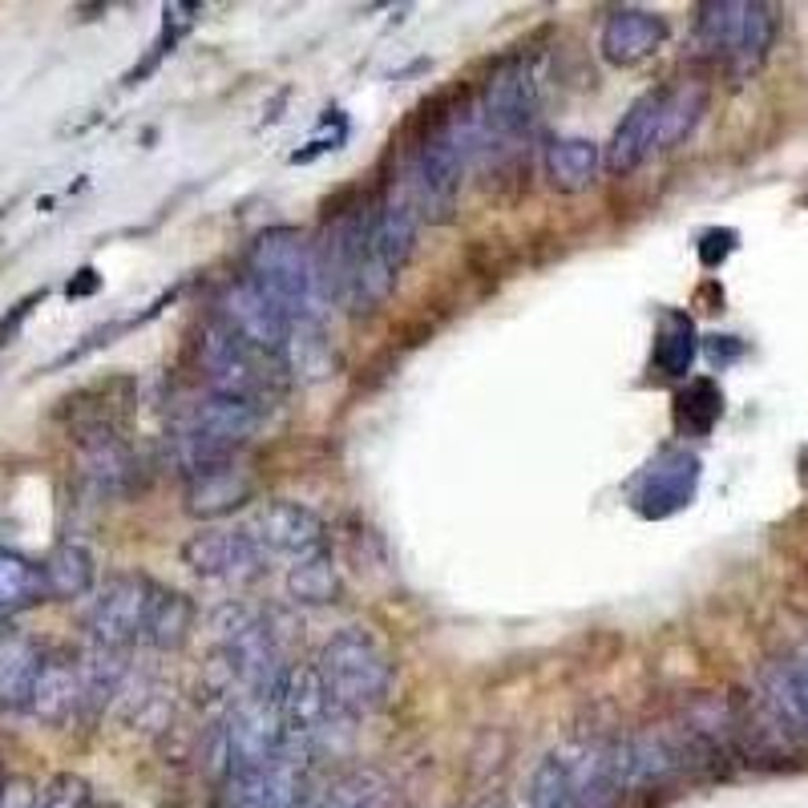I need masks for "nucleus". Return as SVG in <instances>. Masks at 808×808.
<instances>
[{"instance_id": "f257e3e1", "label": "nucleus", "mask_w": 808, "mask_h": 808, "mask_svg": "<svg viewBox=\"0 0 808 808\" xmlns=\"http://www.w3.org/2000/svg\"><path fill=\"white\" fill-rule=\"evenodd\" d=\"M477 146H481L477 106L433 110V118H425V130L417 146L409 150V166H404V178H400L404 194L413 198V207L425 223L453 219L461 198V178Z\"/></svg>"}, {"instance_id": "f03ea898", "label": "nucleus", "mask_w": 808, "mask_h": 808, "mask_svg": "<svg viewBox=\"0 0 808 808\" xmlns=\"http://www.w3.org/2000/svg\"><path fill=\"white\" fill-rule=\"evenodd\" d=\"M703 110H707V89L695 85V81L647 89L623 114V122L615 126L611 142H606V150H602V166L611 174L639 170L651 154L679 146L699 126Z\"/></svg>"}, {"instance_id": "7ed1b4c3", "label": "nucleus", "mask_w": 808, "mask_h": 808, "mask_svg": "<svg viewBox=\"0 0 808 808\" xmlns=\"http://www.w3.org/2000/svg\"><path fill=\"white\" fill-rule=\"evenodd\" d=\"M247 275L279 303L291 320H320V271H316V247L295 227H267L251 239L247 251Z\"/></svg>"}, {"instance_id": "20e7f679", "label": "nucleus", "mask_w": 808, "mask_h": 808, "mask_svg": "<svg viewBox=\"0 0 808 808\" xmlns=\"http://www.w3.org/2000/svg\"><path fill=\"white\" fill-rule=\"evenodd\" d=\"M316 671L344 716H372L392 695V659L368 627H340L320 647Z\"/></svg>"}, {"instance_id": "39448f33", "label": "nucleus", "mask_w": 808, "mask_h": 808, "mask_svg": "<svg viewBox=\"0 0 808 808\" xmlns=\"http://www.w3.org/2000/svg\"><path fill=\"white\" fill-rule=\"evenodd\" d=\"M211 631H215V647H219V659H223L231 683L243 695L275 699L291 663H283L271 623L247 602H227L215 611Z\"/></svg>"}, {"instance_id": "423d86ee", "label": "nucleus", "mask_w": 808, "mask_h": 808, "mask_svg": "<svg viewBox=\"0 0 808 808\" xmlns=\"http://www.w3.org/2000/svg\"><path fill=\"white\" fill-rule=\"evenodd\" d=\"M198 368H202V380H207V392L243 396V400H259V404H271L279 392V380H283L279 356L247 344L223 320H211L202 328Z\"/></svg>"}, {"instance_id": "0eeeda50", "label": "nucleus", "mask_w": 808, "mask_h": 808, "mask_svg": "<svg viewBox=\"0 0 808 808\" xmlns=\"http://www.w3.org/2000/svg\"><path fill=\"white\" fill-rule=\"evenodd\" d=\"M699 49L736 73H756L776 41V9L760 0H712L695 17Z\"/></svg>"}, {"instance_id": "6e6552de", "label": "nucleus", "mask_w": 808, "mask_h": 808, "mask_svg": "<svg viewBox=\"0 0 808 808\" xmlns=\"http://www.w3.org/2000/svg\"><path fill=\"white\" fill-rule=\"evenodd\" d=\"M542 114V97L534 69L526 57H505L493 65V73L481 85L477 118H481V142H522L534 134Z\"/></svg>"}, {"instance_id": "1a4fd4ad", "label": "nucleus", "mask_w": 808, "mask_h": 808, "mask_svg": "<svg viewBox=\"0 0 808 808\" xmlns=\"http://www.w3.org/2000/svg\"><path fill=\"white\" fill-rule=\"evenodd\" d=\"M279 716H283V728H287V744L299 748V752H320L332 744V732L340 720H348L336 699L328 695L324 687V675L308 663H291L283 683H279Z\"/></svg>"}, {"instance_id": "9d476101", "label": "nucleus", "mask_w": 808, "mask_h": 808, "mask_svg": "<svg viewBox=\"0 0 808 808\" xmlns=\"http://www.w3.org/2000/svg\"><path fill=\"white\" fill-rule=\"evenodd\" d=\"M154 590H158V582L146 578V574H114V578H106V586L97 590V598L89 602V611H85L89 639L97 647H114V651H126L130 643H142Z\"/></svg>"}, {"instance_id": "9b49d317", "label": "nucleus", "mask_w": 808, "mask_h": 808, "mask_svg": "<svg viewBox=\"0 0 808 808\" xmlns=\"http://www.w3.org/2000/svg\"><path fill=\"white\" fill-rule=\"evenodd\" d=\"M182 562L198 578L215 582H251L263 574V546L255 542L251 526H202L182 542Z\"/></svg>"}, {"instance_id": "f8f14e48", "label": "nucleus", "mask_w": 808, "mask_h": 808, "mask_svg": "<svg viewBox=\"0 0 808 808\" xmlns=\"http://www.w3.org/2000/svg\"><path fill=\"white\" fill-rule=\"evenodd\" d=\"M308 760V752L291 748L263 768L227 776L219 808H303V800H308Z\"/></svg>"}, {"instance_id": "ddd939ff", "label": "nucleus", "mask_w": 808, "mask_h": 808, "mask_svg": "<svg viewBox=\"0 0 808 808\" xmlns=\"http://www.w3.org/2000/svg\"><path fill=\"white\" fill-rule=\"evenodd\" d=\"M215 308H219L215 320H223L231 332H239L247 344L263 348V352H271V356H279V348H283V340H287V332H291V324H295L247 271L223 287V295H219Z\"/></svg>"}, {"instance_id": "4468645a", "label": "nucleus", "mask_w": 808, "mask_h": 808, "mask_svg": "<svg viewBox=\"0 0 808 808\" xmlns=\"http://www.w3.org/2000/svg\"><path fill=\"white\" fill-rule=\"evenodd\" d=\"M699 477H703V461L691 449H667V453H659L643 469V477L635 481V493H631L639 518L663 522V518L687 510V505L695 501V493H699Z\"/></svg>"}, {"instance_id": "2eb2a0df", "label": "nucleus", "mask_w": 808, "mask_h": 808, "mask_svg": "<svg viewBox=\"0 0 808 808\" xmlns=\"http://www.w3.org/2000/svg\"><path fill=\"white\" fill-rule=\"evenodd\" d=\"M251 534L255 542L263 546L267 558H308L316 550H328V530H324V518L312 510V505L303 501H287V497H275V501H263L259 514L251 522Z\"/></svg>"}, {"instance_id": "dca6fc26", "label": "nucleus", "mask_w": 808, "mask_h": 808, "mask_svg": "<svg viewBox=\"0 0 808 808\" xmlns=\"http://www.w3.org/2000/svg\"><path fill=\"white\" fill-rule=\"evenodd\" d=\"M255 497V473L243 461V453L207 461L186 473V514L211 522V518H227Z\"/></svg>"}, {"instance_id": "f3484780", "label": "nucleus", "mask_w": 808, "mask_h": 808, "mask_svg": "<svg viewBox=\"0 0 808 808\" xmlns=\"http://www.w3.org/2000/svg\"><path fill=\"white\" fill-rule=\"evenodd\" d=\"M77 445H81V481L89 493L126 497L138 485V457L110 425H89Z\"/></svg>"}, {"instance_id": "a211bd4d", "label": "nucleus", "mask_w": 808, "mask_h": 808, "mask_svg": "<svg viewBox=\"0 0 808 808\" xmlns=\"http://www.w3.org/2000/svg\"><path fill=\"white\" fill-rule=\"evenodd\" d=\"M667 45V21L651 9H615L602 21L598 53L611 65H639Z\"/></svg>"}, {"instance_id": "6ab92c4d", "label": "nucleus", "mask_w": 808, "mask_h": 808, "mask_svg": "<svg viewBox=\"0 0 808 808\" xmlns=\"http://www.w3.org/2000/svg\"><path fill=\"white\" fill-rule=\"evenodd\" d=\"M41 724H65L81 712V675H77V659L69 655H45L29 707Z\"/></svg>"}, {"instance_id": "aec40b11", "label": "nucleus", "mask_w": 808, "mask_h": 808, "mask_svg": "<svg viewBox=\"0 0 808 808\" xmlns=\"http://www.w3.org/2000/svg\"><path fill=\"white\" fill-rule=\"evenodd\" d=\"M570 784H574V808H615L623 800L615 744L586 748L582 764H570Z\"/></svg>"}, {"instance_id": "412c9836", "label": "nucleus", "mask_w": 808, "mask_h": 808, "mask_svg": "<svg viewBox=\"0 0 808 808\" xmlns=\"http://www.w3.org/2000/svg\"><path fill=\"white\" fill-rule=\"evenodd\" d=\"M77 675H81V716H97L106 703H114V695H122V683L130 675L126 651L93 643L77 659Z\"/></svg>"}, {"instance_id": "4be33fe9", "label": "nucleus", "mask_w": 808, "mask_h": 808, "mask_svg": "<svg viewBox=\"0 0 808 808\" xmlns=\"http://www.w3.org/2000/svg\"><path fill=\"white\" fill-rule=\"evenodd\" d=\"M41 663H45V651L33 639H21V635L0 639V707L5 712L29 707Z\"/></svg>"}, {"instance_id": "5701e85b", "label": "nucleus", "mask_w": 808, "mask_h": 808, "mask_svg": "<svg viewBox=\"0 0 808 808\" xmlns=\"http://www.w3.org/2000/svg\"><path fill=\"white\" fill-rule=\"evenodd\" d=\"M279 364L283 372L299 376V380H324L336 368V352L320 328V320H295L283 348H279Z\"/></svg>"}, {"instance_id": "b1692460", "label": "nucleus", "mask_w": 808, "mask_h": 808, "mask_svg": "<svg viewBox=\"0 0 808 808\" xmlns=\"http://www.w3.org/2000/svg\"><path fill=\"white\" fill-rule=\"evenodd\" d=\"M602 150L590 138H554L546 146V178L562 194H578L598 178Z\"/></svg>"}, {"instance_id": "393cba45", "label": "nucleus", "mask_w": 808, "mask_h": 808, "mask_svg": "<svg viewBox=\"0 0 808 808\" xmlns=\"http://www.w3.org/2000/svg\"><path fill=\"white\" fill-rule=\"evenodd\" d=\"M194 631V602L182 590L158 586L154 602H150V619H146V635L142 643L154 651H178Z\"/></svg>"}, {"instance_id": "a878e982", "label": "nucleus", "mask_w": 808, "mask_h": 808, "mask_svg": "<svg viewBox=\"0 0 808 808\" xmlns=\"http://www.w3.org/2000/svg\"><path fill=\"white\" fill-rule=\"evenodd\" d=\"M287 598L299 606H328L340 598V570L332 550H316L287 566Z\"/></svg>"}, {"instance_id": "bb28decb", "label": "nucleus", "mask_w": 808, "mask_h": 808, "mask_svg": "<svg viewBox=\"0 0 808 808\" xmlns=\"http://www.w3.org/2000/svg\"><path fill=\"white\" fill-rule=\"evenodd\" d=\"M49 598V582H45V566L0 546V611H25Z\"/></svg>"}, {"instance_id": "cd10ccee", "label": "nucleus", "mask_w": 808, "mask_h": 808, "mask_svg": "<svg viewBox=\"0 0 808 808\" xmlns=\"http://www.w3.org/2000/svg\"><path fill=\"white\" fill-rule=\"evenodd\" d=\"M764 695L808 736V651H800L796 659H784V663L768 667Z\"/></svg>"}, {"instance_id": "c85d7f7f", "label": "nucleus", "mask_w": 808, "mask_h": 808, "mask_svg": "<svg viewBox=\"0 0 808 808\" xmlns=\"http://www.w3.org/2000/svg\"><path fill=\"white\" fill-rule=\"evenodd\" d=\"M45 582H49V598H81L93 578H97V566H93V554L77 542H61L45 562Z\"/></svg>"}, {"instance_id": "c756f323", "label": "nucleus", "mask_w": 808, "mask_h": 808, "mask_svg": "<svg viewBox=\"0 0 808 808\" xmlns=\"http://www.w3.org/2000/svg\"><path fill=\"white\" fill-rule=\"evenodd\" d=\"M720 417H724V392H720L716 380L699 376V380H691V384L675 396V421H679V429L691 433V437H707V433L716 429Z\"/></svg>"}, {"instance_id": "7c9ffc66", "label": "nucleus", "mask_w": 808, "mask_h": 808, "mask_svg": "<svg viewBox=\"0 0 808 808\" xmlns=\"http://www.w3.org/2000/svg\"><path fill=\"white\" fill-rule=\"evenodd\" d=\"M699 340H695V324L683 312H671L655 336V368L663 376H687L695 364Z\"/></svg>"}, {"instance_id": "2f4dec72", "label": "nucleus", "mask_w": 808, "mask_h": 808, "mask_svg": "<svg viewBox=\"0 0 808 808\" xmlns=\"http://www.w3.org/2000/svg\"><path fill=\"white\" fill-rule=\"evenodd\" d=\"M530 808H574V784H570V764L562 756H546L534 776H530V792H526Z\"/></svg>"}, {"instance_id": "473e14b6", "label": "nucleus", "mask_w": 808, "mask_h": 808, "mask_svg": "<svg viewBox=\"0 0 808 808\" xmlns=\"http://www.w3.org/2000/svg\"><path fill=\"white\" fill-rule=\"evenodd\" d=\"M37 808H93V788L77 772H57L49 784H41Z\"/></svg>"}, {"instance_id": "72a5a7b5", "label": "nucleus", "mask_w": 808, "mask_h": 808, "mask_svg": "<svg viewBox=\"0 0 808 808\" xmlns=\"http://www.w3.org/2000/svg\"><path fill=\"white\" fill-rule=\"evenodd\" d=\"M736 231H728V227H716V231H707L703 239H699V263L712 271V267H720L732 251H736Z\"/></svg>"}, {"instance_id": "f704fd0d", "label": "nucleus", "mask_w": 808, "mask_h": 808, "mask_svg": "<svg viewBox=\"0 0 808 808\" xmlns=\"http://www.w3.org/2000/svg\"><path fill=\"white\" fill-rule=\"evenodd\" d=\"M41 299H45V291H33V295H25L21 303H13V308L5 312V320H0V344H9V340L17 336V328L25 324V316H29L33 308H37Z\"/></svg>"}, {"instance_id": "c9c22d12", "label": "nucleus", "mask_w": 808, "mask_h": 808, "mask_svg": "<svg viewBox=\"0 0 808 808\" xmlns=\"http://www.w3.org/2000/svg\"><path fill=\"white\" fill-rule=\"evenodd\" d=\"M707 356H712L716 368H728L732 360L744 356V340L740 336H707Z\"/></svg>"}, {"instance_id": "e433bc0d", "label": "nucleus", "mask_w": 808, "mask_h": 808, "mask_svg": "<svg viewBox=\"0 0 808 808\" xmlns=\"http://www.w3.org/2000/svg\"><path fill=\"white\" fill-rule=\"evenodd\" d=\"M93 291H101V275H97L93 267H81V271L65 283V295H69V299H81V295H93Z\"/></svg>"}]
</instances>
